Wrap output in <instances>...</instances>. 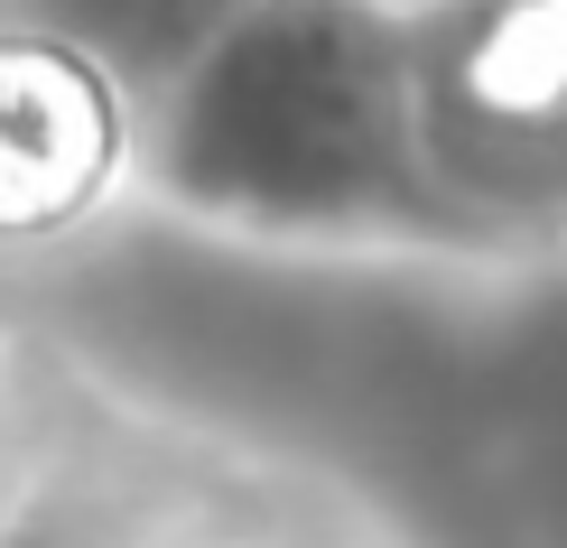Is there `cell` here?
<instances>
[{"instance_id":"obj_1","label":"cell","mask_w":567,"mask_h":548,"mask_svg":"<svg viewBox=\"0 0 567 548\" xmlns=\"http://www.w3.org/2000/svg\"><path fill=\"white\" fill-rule=\"evenodd\" d=\"M122 122L84 56L47 38H0V232H47L112 177Z\"/></svg>"},{"instance_id":"obj_2","label":"cell","mask_w":567,"mask_h":548,"mask_svg":"<svg viewBox=\"0 0 567 548\" xmlns=\"http://www.w3.org/2000/svg\"><path fill=\"white\" fill-rule=\"evenodd\" d=\"M465 93L493 122H558L567 112V0H512L465 56Z\"/></svg>"}]
</instances>
